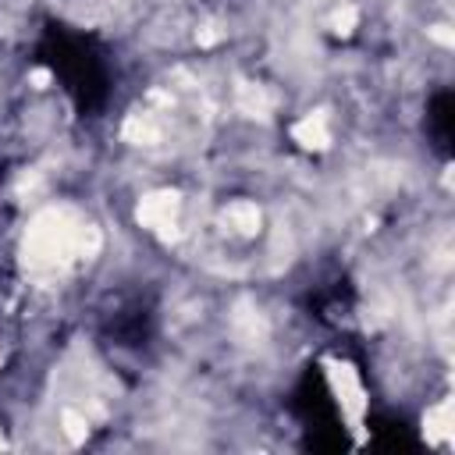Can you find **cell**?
Segmentation results:
<instances>
[{"instance_id": "obj_1", "label": "cell", "mask_w": 455, "mask_h": 455, "mask_svg": "<svg viewBox=\"0 0 455 455\" xmlns=\"http://www.w3.org/2000/svg\"><path fill=\"white\" fill-rule=\"evenodd\" d=\"M423 437L434 448H444L451 441V402H448V395L427 405V412H423Z\"/></svg>"}]
</instances>
